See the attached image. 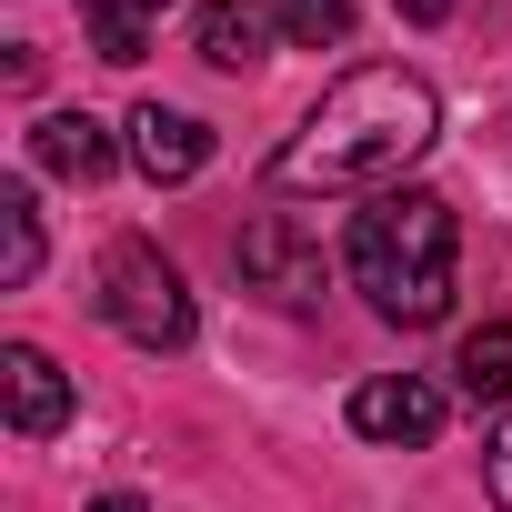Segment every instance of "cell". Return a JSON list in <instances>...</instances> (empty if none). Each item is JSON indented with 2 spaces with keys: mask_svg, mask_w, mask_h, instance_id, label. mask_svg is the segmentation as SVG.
<instances>
[{
  "mask_svg": "<svg viewBox=\"0 0 512 512\" xmlns=\"http://www.w3.org/2000/svg\"><path fill=\"white\" fill-rule=\"evenodd\" d=\"M352 432L362 442H432L442 432V392L422 372H382V382L352 392Z\"/></svg>",
  "mask_w": 512,
  "mask_h": 512,
  "instance_id": "6",
  "label": "cell"
},
{
  "mask_svg": "<svg viewBox=\"0 0 512 512\" xmlns=\"http://www.w3.org/2000/svg\"><path fill=\"white\" fill-rule=\"evenodd\" d=\"M161 11H171V0H81V21H91V51H101V61H121V71L151 51Z\"/></svg>",
  "mask_w": 512,
  "mask_h": 512,
  "instance_id": "11",
  "label": "cell"
},
{
  "mask_svg": "<svg viewBox=\"0 0 512 512\" xmlns=\"http://www.w3.org/2000/svg\"><path fill=\"white\" fill-rule=\"evenodd\" d=\"M392 11H402V21H422V31H432V21H452V0H392Z\"/></svg>",
  "mask_w": 512,
  "mask_h": 512,
  "instance_id": "15",
  "label": "cell"
},
{
  "mask_svg": "<svg viewBox=\"0 0 512 512\" xmlns=\"http://www.w3.org/2000/svg\"><path fill=\"white\" fill-rule=\"evenodd\" d=\"M241 282L272 292V302H312L322 292V241H302L292 211H262V221L241 231Z\"/></svg>",
  "mask_w": 512,
  "mask_h": 512,
  "instance_id": "4",
  "label": "cell"
},
{
  "mask_svg": "<svg viewBox=\"0 0 512 512\" xmlns=\"http://www.w3.org/2000/svg\"><path fill=\"white\" fill-rule=\"evenodd\" d=\"M121 131H131L141 181H161V191H181V181H201V171H211V121H191V111H171V101H141Z\"/></svg>",
  "mask_w": 512,
  "mask_h": 512,
  "instance_id": "5",
  "label": "cell"
},
{
  "mask_svg": "<svg viewBox=\"0 0 512 512\" xmlns=\"http://www.w3.org/2000/svg\"><path fill=\"white\" fill-rule=\"evenodd\" d=\"M342 262H352V282L372 292L382 322L432 332L452 312V201L442 191H372Z\"/></svg>",
  "mask_w": 512,
  "mask_h": 512,
  "instance_id": "2",
  "label": "cell"
},
{
  "mask_svg": "<svg viewBox=\"0 0 512 512\" xmlns=\"http://www.w3.org/2000/svg\"><path fill=\"white\" fill-rule=\"evenodd\" d=\"M482 492H492V502L512 512V422H502V432L482 442Z\"/></svg>",
  "mask_w": 512,
  "mask_h": 512,
  "instance_id": "14",
  "label": "cell"
},
{
  "mask_svg": "<svg viewBox=\"0 0 512 512\" xmlns=\"http://www.w3.org/2000/svg\"><path fill=\"white\" fill-rule=\"evenodd\" d=\"M91 512H141V502H131V492H111V502H91Z\"/></svg>",
  "mask_w": 512,
  "mask_h": 512,
  "instance_id": "16",
  "label": "cell"
},
{
  "mask_svg": "<svg viewBox=\"0 0 512 512\" xmlns=\"http://www.w3.org/2000/svg\"><path fill=\"white\" fill-rule=\"evenodd\" d=\"M31 161L61 171V181H101V171H111V131H101L91 111H51V121L31 131Z\"/></svg>",
  "mask_w": 512,
  "mask_h": 512,
  "instance_id": "9",
  "label": "cell"
},
{
  "mask_svg": "<svg viewBox=\"0 0 512 512\" xmlns=\"http://www.w3.org/2000/svg\"><path fill=\"white\" fill-rule=\"evenodd\" d=\"M282 31L302 51H332V41H352V0H282Z\"/></svg>",
  "mask_w": 512,
  "mask_h": 512,
  "instance_id": "13",
  "label": "cell"
},
{
  "mask_svg": "<svg viewBox=\"0 0 512 512\" xmlns=\"http://www.w3.org/2000/svg\"><path fill=\"white\" fill-rule=\"evenodd\" d=\"M101 322L121 342H141V352H181L191 342V282L151 241H111L101 251Z\"/></svg>",
  "mask_w": 512,
  "mask_h": 512,
  "instance_id": "3",
  "label": "cell"
},
{
  "mask_svg": "<svg viewBox=\"0 0 512 512\" xmlns=\"http://www.w3.org/2000/svg\"><path fill=\"white\" fill-rule=\"evenodd\" d=\"M442 141V101L402 61H362L322 91V111L272 151V191H382Z\"/></svg>",
  "mask_w": 512,
  "mask_h": 512,
  "instance_id": "1",
  "label": "cell"
},
{
  "mask_svg": "<svg viewBox=\"0 0 512 512\" xmlns=\"http://www.w3.org/2000/svg\"><path fill=\"white\" fill-rule=\"evenodd\" d=\"M452 382H462L472 402H512V322H482V332H462V352H452Z\"/></svg>",
  "mask_w": 512,
  "mask_h": 512,
  "instance_id": "12",
  "label": "cell"
},
{
  "mask_svg": "<svg viewBox=\"0 0 512 512\" xmlns=\"http://www.w3.org/2000/svg\"><path fill=\"white\" fill-rule=\"evenodd\" d=\"M41 201H31V181H0V282L11 292H31L41 282Z\"/></svg>",
  "mask_w": 512,
  "mask_h": 512,
  "instance_id": "10",
  "label": "cell"
},
{
  "mask_svg": "<svg viewBox=\"0 0 512 512\" xmlns=\"http://www.w3.org/2000/svg\"><path fill=\"white\" fill-rule=\"evenodd\" d=\"M0 392H11V432H21V442H51V432L71 422V382H61V362H51L41 342H11V352H0Z\"/></svg>",
  "mask_w": 512,
  "mask_h": 512,
  "instance_id": "7",
  "label": "cell"
},
{
  "mask_svg": "<svg viewBox=\"0 0 512 512\" xmlns=\"http://www.w3.org/2000/svg\"><path fill=\"white\" fill-rule=\"evenodd\" d=\"M191 41H201V61H211V71H251V61L272 51V11H262V0H201Z\"/></svg>",
  "mask_w": 512,
  "mask_h": 512,
  "instance_id": "8",
  "label": "cell"
}]
</instances>
